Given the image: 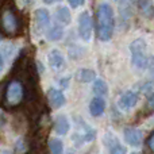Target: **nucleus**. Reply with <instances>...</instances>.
<instances>
[{
	"instance_id": "24",
	"label": "nucleus",
	"mask_w": 154,
	"mask_h": 154,
	"mask_svg": "<svg viewBox=\"0 0 154 154\" xmlns=\"http://www.w3.org/2000/svg\"><path fill=\"white\" fill-rule=\"evenodd\" d=\"M149 146H150V149H152L153 152H154V135L149 139Z\"/></svg>"
},
{
	"instance_id": "23",
	"label": "nucleus",
	"mask_w": 154,
	"mask_h": 154,
	"mask_svg": "<svg viewBox=\"0 0 154 154\" xmlns=\"http://www.w3.org/2000/svg\"><path fill=\"white\" fill-rule=\"evenodd\" d=\"M147 108H149L150 111H154V92L149 97V100H147Z\"/></svg>"
},
{
	"instance_id": "27",
	"label": "nucleus",
	"mask_w": 154,
	"mask_h": 154,
	"mask_svg": "<svg viewBox=\"0 0 154 154\" xmlns=\"http://www.w3.org/2000/svg\"><path fill=\"white\" fill-rule=\"evenodd\" d=\"M150 73H152V76L154 77V60L152 61V64H150Z\"/></svg>"
},
{
	"instance_id": "30",
	"label": "nucleus",
	"mask_w": 154,
	"mask_h": 154,
	"mask_svg": "<svg viewBox=\"0 0 154 154\" xmlns=\"http://www.w3.org/2000/svg\"><path fill=\"white\" fill-rule=\"evenodd\" d=\"M2 39H3V37H2V34H0V42H2Z\"/></svg>"
},
{
	"instance_id": "26",
	"label": "nucleus",
	"mask_w": 154,
	"mask_h": 154,
	"mask_svg": "<svg viewBox=\"0 0 154 154\" xmlns=\"http://www.w3.org/2000/svg\"><path fill=\"white\" fill-rule=\"evenodd\" d=\"M3 68H4V60H3L2 54H0V72L3 70Z\"/></svg>"
},
{
	"instance_id": "28",
	"label": "nucleus",
	"mask_w": 154,
	"mask_h": 154,
	"mask_svg": "<svg viewBox=\"0 0 154 154\" xmlns=\"http://www.w3.org/2000/svg\"><path fill=\"white\" fill-rule=\"evenodd\" d=\"M0 154H12V152L8 149H3V150H0Z\"/></svg>"
},
{
	"instance_id": "31",
	"label": "nucleus",
	"mask_w": 154,
	"mask_h": 154,
	"mask_svg": "<svg viewBox=\"0 0 154 154\" xmlns=\"http://www.w3.org/2000/svg\"><path fill=\"white\" fill-rule=\"evenodd\" d=\"M68 154H75V153H68Z\"/></svg>"
},
{
	"instance_id": "20",
	"label": "nucleus",
	"mask_w": 154,
	"mask_h": 154,
	"mask_svg": "<svg viewBox=\"0 0 154 154\" xmlns=\"http://www.w3.org/2000/svg\"><path fill=\"white\" fill-rule=\"evenodd\" d=\"M26 143H24V141L22 138H19L18 139V142L15 143V152L16 153H23L24 150H26Z\"/></svg>"
},
{
	"instance_id": "6",
	"label": "nucleus",
	"mask_w": 154,
	"mask_h": 154,
	"mask_svg": "<svg viewBox=\"0 0 154 154\" xmlns=\"http://www.w3.org/2000/svg\"><path fill=\"white\" fill-rule=\"evenodd\" d=\"M138 99H139L138 92H135V91H126L118 99V106H119V108L122 111H130L131 108H134L137 106Z\"/></svg>"
},
{
	"instance_id": "8",
	"label": "nucleus",
	"mask_w": 154,
	"mask_h": 154,
	"mask_svg": "<svg viewBox=\"0 0 154 154\" xmlns=\"http://www.w3.org/2000/svg\"><path fill=\"white\" fill-rule=\"evenodd\" d=\"M123 135H125L126 142L133 147H139L142 145V141H143V133L139 128L126 127L123 130Z\"/></svg>"
},
{
	"instance_id": "22",
	"label": "nucleus",
	"mask_w": 154,
	"mask_h": 154,
	"mask_svg": "<svg viewBox=\"0 0 154 154\" xmlns=\"http://www.w3.org/2000/svg\"><path fill=\"white\" fill-rule=\"evenodd\" d=\"M68 2H69V4H70L72 8H77V7H80V5L84 4L85 0H68Z\"/></svg>"
},
{
	"instance_id": "3",
	"label": "nucleus",
	"mask_w": 154,
	"mask_h": 154,
	"mask_svg": "<svg viewBox=\"0 0 154 154\" xmlns=\"http://www.w3.org/2000/svg\"><path fill=\"white\" fill-rule=\"evenodd\" d=\"M24 96V91H23V85L20 81L14 80L10 84L7 85L5 89V101L8 106H18Z\"/></svg>"
},
{
	"instance_id": "5",
	"label": "nucleus",
	"mask_w": 154,
	"mask_h": 154,
	"mask_svg": "<svg viewBox=\"0 0 154 154\" xmlns=\"http://www.w3.org/2000/svg\"><path fill=\"white\" fill-rule=\"evenodd\" d=\"M50 14L46 8H38L34 12V30L37 34H43L49 29Z\"/></svg>"
},
{
	"instance_id": "12",
	"label": "nucleus",
	"mask_w": 154,
	"mask_h": 154,
	"mask_svg": "<svg viewBox=\"0 0 154 154\" xmlns=\"http://www.w3.org/2000/svg\"><path fill=\"white\" fill-rule=\"evenodd\" d=\"M53 127H54V131L58 135H66L70 128V123H69V119L66 118V115H64V114L58 115L53 123Z\"/></svg>"
},
{
	"instance_id": "14",
	"label": "nucleus",
	"mask_w": 154,
	"mask_h": 154,
	"mask_svg": "<svg viewBox=\"0 0 154 154\" xmlns=\"http://www.w3.org/2000/svg\"><path fill=\"white\" fill-rule=\"evenodd\" d=\"M64 34H65L64 27L56 24V26H53L51 29H49L48 31H46V39L50 41V42H57V41L62 39Z\"/></svg>"
},
{
	"instance_id": "10",
	"label": "nucleus",
	"mask_w": 154,
	"mask_h": 154,
	"mask_svg": "<svg viewBox=\"0 0 154 154\" xmlns=\"http://www.w3.org/2000/svg\"><path fill=\"white\" fill-rule=\"evenodd\" d=\"M48 100L51 108H61L66 103V97H65L64 92L57 88H49L48 91Z\"/></svg>"
},
{
	"instance_id": "11",
	"label": "nucleus",
	"mask_w": 154,
	"mask_h": 154,
	"mask_svg": "<svg viewBox=\"0 0 154 154\" xmlns=\"http://www.w3.org/2000/svg\"><path fill=\"white\" fill-rule=\"evenodd\" d=\"M48 61H49V66L53 70L58 72V70H62L65 66V57L64 54L61 53L57 49H53V50L49 51L48 54Z\"/></svg>"
},
{
	"instance_id": "1",
	"label": "nucleus",
	"mask_w": 154,
	"mask_h": 154,
	"mask_svg": "<svg viewBox=\"0 0 154 154\" xmlns=\"http://www.w3.org/2000/svg\"><path fill=\"white\" fill-rule=\"evenodd\" d=\"M96 23H97V37L103 42H108L114 34V10L108 3H101L96 11Z\"/></svg>"
},
{
	"instance_id": "16",
	"label": "nucleus",
	"mask_w": 154,
	"mask_h": 154,
	"mask_svg": "<svg viewBox=\"0 0 154 154\" xmlns=\"http://www.w3.org/2000/svg\"><path fill=\"white\" fill-rule=\"evenodd\" d=\"M135 3L137 8L145 16H149L152 15V11H153V0H134Z\"/></svg>"
},
{
	"instance_id": "18",
	"label": "nucleus",
	"mask_w": 154,
	"mask_h": 154,
	"mask_svg": "<svg viewBox=\"0 0 154 154\" xmlns=\"http://www.w3.org/2000/svg\"><path fill=\"white\" fill-rule=\"evenodd\" d=\"M57 14V20H60L64 24H69L72 22V15H70V11L68 7H60L56 11Z\"/></svg>"
},
{
	"instance_id": "4",
	"label": "nucleus",
	"mask_w": 154,
	"mask_h": 154,
	"mask_svg": "<svg viewBox=\"0 0 154 154\" xmlns=\"http://www.w3.org/2000/svg\"><path fill=\"white\" fill-rule=\"evenodd\" d=\"M79 35L84 42L92 39V19L88 11L81 12L79 16Z\"/></svg>"
},
{
	"instance_id": "19",
	"label": "nucleus",
	"mask_w": 154,
	"mask_h": 154,
	"mask_svg": "<svg viewBox=\"0 0 154 154\" xmlns=\"http://www.w3.org/2000/svg\"><path fill=\"white\" fill-rule=\"evenodd\" d=\"M48 146H49V150H50L51 154H62L64 153V143H62V141L58 138L49 139Z\"/></svg>"
},
{
	"instance_id": "25",
	"label": "nucleus",
	"mask_w": 154,
	"mask_h": 154,
	"mask_svg": "<svg viewBox=\"0 0 154 154\" xmlns=\"http://www.w3.org/2000/svg\"><path fill=\"white\" fill-rule=\"evenodd\" d=\"M58 2H61V0H43L45 4H54V3H58Z\"/></svg>"
},
{
	"instance_id": "32",
	"label": "nucleus",
	"mask_w": 154,
	"mask_h": 154,
	"mask_svg": "<svg viewBox=\"0 0 154 154\" xmlns=\"http://www.w3.org/2000/svg\"><path fill=\"white\" fill-rule=\"evenodd\" d=\"M134 154H135V153H134Z\"/></svg>"
},
{
	"instance_id": "17",
	"label": "nucleus",
	"mask_w": 154,
	"mask_h": 154,
	"mask_svg": "<svg viewBox=\"0 0 154 154\" xmlns=\"http://www.w3.org/2000/svg\"><path fill=\"white\" fill-rule=\"evenodd\" d=\"M93 92H95V95H97L99 97L108 95V85H107V82L101 79L95 80V82H93Z\"/></svg>"
},
{
	"instance_id": "7",
	"label": "nucleus",
	"mask_w": 154,
	"mask_h": 154,
	"mask_svg": "<svg viewBox=\"0 0 154 154\" xmlns=\"http://www.w3.org/2000/svg\"><path fill=\"white\" fill-rule=\"evenodd\" d=\"M2 26L4 31L10 35L18 32V19L11 10H5L2 15Z\"/></svg>"
},
{
	"instance_id": "21",
	"label": "nucleus",
	"mask_w": 154,
	"mask_h": 154,
	"mask_svg": "<svg viewBox=\"0 0 154 154\" xmlns=\"http://www.w3.org/2000/svg\"><path fill=\"white\" fill-rule=\"evenodd\" d=\"M153 89H154V84H153V82H147V84H145L143 87L141 88V91L143 93H152Z\"/></svg>"
},
{
	"instance_id": "9",
	"label": "nucleus",
	"mask_w": 154,
	"mask_h": 154,
	"mask_svg": "<svg viewBox=\"0 0 154 154\" xmlns=\"http://www.w3.org/2000/svg\"><path fill=\"white\" fill-rule=\"evenodd\" d=\"M104 145L108 147L109 154H127V149L118 141V138L111 133H107L104 137Z\"/></svg>"
},
{
	"instance_id": "15",
	"label": "nucleus",
	"mask_w": 154,
	"mask_h": 154,
	"mask_svg": "<svg viewBox=\"0 0 154 154\" xmlns=\"http://www.w3.org/2000/svg\"><path fill=\"white\" fill-rule=\"evenodd\" d=\"M76 79L80 82H92L96 79V73L95 70L88 69V68H81L77 70L76 73Z\"/></svg>"
},
{
	"instance_id": "29",
	"label": "nucleus",
	"mask_w": 154,
	"mask_h": 154,
	"mask_svg": "<svg viewBox=\"0 0 154 154\" xmlns=\"http://www.w3.org/2000/svg\"><path fill=\"white\" fill-rule=\"evenodd\" d=\"M29 154H38V153H37V152H34V150H31V152H30Z\"/></svg>"
},
{
	"instance_id": "2",
	"label": "nucleus",
	"mask_w": 154,
	"mask_h": 154,
	"mask_svg": "<svg viewBox=\"0 0 154 154\" xmlns=\"http://www.w3.org/2000/svg\"><path fill=\"white\" fill-rule=\"evenodd\" d=\"M131 53V64L134 68L142 70L149 65V57H147V43L143 38H137L130 43Z\"/></svg>"
},
{
	"instance_id": "13",
	"label": "nucleus",
	"mask_w": 154,
	"mask_h": 154,
	"mask_svg": "<svg viewBox=\"0 0 154 154\" xmlns=\"http://www.w3.org/2000/svg\"><path fill=\"white\" fill-rule=\"evenodd\" d=\"M106 111V101L101 97H93L89 103V112L92 116H100Z\"/></svg>"
}]
</instances>
